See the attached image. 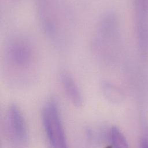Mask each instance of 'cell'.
Instances as JSON below:
<instances>
[{
  "mask_svg": "<svg viewBox=\"0 0 148 148\" xmlns=\"http://www.w3.org/2000/svg\"><path fill=\"white\" fill-rule=\"evenodd\" d=\"M119 39V26L116 15L108 12L98 23L92 39V49L103 63L112 64L115 59Z\"/></svg>",
  "mask_w": 148,
  "mask_h": 148,
  "instance_id": "1",
  "label": "cell"
},
{
  "mask_svg": "<svg viewBox=\"0 0 148 148\" xmlns=\"http://www.w3.org/2000/svg\"><path fill=\"white\" fill-rule=\"evenodd\" d=\"M60 78L63 88L72 102L75 106L79 107L83 103V98L80 89L73 77L66 71L60 73Z\"/></svg>",
  "mask_w": 148,
  "mask_h": 148,
  "instance_id": "5",
  "label": "cell"
},
{
  "mask_svg": "<svg viewBox=\"0 0 148 148\" xmlns=\"http://www.w3.org/2000/svg\"><path fill=\"white\" fill-rule=\"evenodd\" d=\"M7 123L12 136L18 142L24 143L27 139V130L24 118L16 105H12L8 110Z\"/></svg>",
  "mask_w": 148,
  "mask_h": 148,
  "instance_id": "4",
  "label": "cell"
},
{
  "mask_svg": "<svg viewBox=\"0 0 148 148\" xmlns=\"http://www.w3.org/2000/svg\"><path fill=\"white\" fill-rule=\"evenodd\" d=\"M101 88L105 98L109 102L118 103L124 100V94L123 91L114 84L105 81L102 82Z\"/></svg>",
  "mask_w": 148,
  "mask_h": 148,
  "instance_id": "6",
  "label": "cell"
},
{
  "mask_svg": "<svg viewBox=\"0 0 148 148\" xmlns=\"http://www.w3.org/2000/svg\"><path fill=\"white\" fill-rule=\"evenodd\" d=\"M42 120L51 147L68 148L58 105L54 100L50 99L44 106Z\"/></svg>",
  "mask_w": 148,
  "mask_h": 148,
  "instance_id": "3",
  "label": "cell"
},
{
  "mask_svg": "<svg viewBox=\"0 0 148 148\" xmlns=\"http://www.w3.org/2000/svg\"><path fill=\"white\" fill-rule=\"evenodd\" d=\"M110 137L113 148H128L126 138L117 127H112L110 131Z\"/></svg>",
  "mask_w": 148,
  "mask_h": 148,
  "instance_id": "7",
  "label": "cell"
},
{
  "mask_svg": "<svg viewBox=\"0 0 148 148\" xmlns=\"http://www.w3.org/2000/svg\"><path fill=\"white\" fill-rule=\"evenodd\" d=\"M143 137L146 139V140L147 141V142H148V129H147V130H146V132H145V134Z\"/></svg>",
  "mask_w": 148,
  "mask_h": 148,
  "instance_id": "8",
  "label": "cell"
},
{
  "mask_svg": "<svg viewBox=\"0 0 148 148\" xmlns=\"http://www.w3.org/2000/svg\"><path fill=\"white\" fill-rule=\"evenodd\" d=\"M35 58L34 49L27 38L22 35L12 37L7 43L5 53L8 73L21 76L33 74Z\"/></svg>",
  "mask_w": 148,
  "mask_h": 148,
  "instance_id": "2",
  "label": "cell"
}]
</instances>
